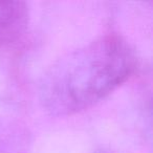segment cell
<instances>
[{"mask_svg": "<svg viewBox=\"0 0 153 153\" xmlns=\"http://www.w3.org/2000/svg\"><path fill=\"white\" fill-rule=\"evenodd\" d=\"M135 67V55L127 41L105 35L64 55L45 71L39 102L53 117L82 112L128 81Z\"/></svg>", "mask_w": 153, "mask_h": 153, "instance_id": "cell-1", "label": "cell"}, {"mask_svg": "<svg viewBox=\"0 0 153 153\" xmlns=\"http://www.w3.org/2000/svg\"><path fill=\"white\" fill-rule=\"evenodd\" d=\"M32 136L20 122L0 115V153H28Z\"/></svg>", "mask_w": 153, "mask_h": 153, "instance_id": "cell-3", "label": "cell"}, {"mask_svg": "<svg viewBox=\"0 0 153 153\" xmlns=\"http://www.w3.org/2000/svg\"><path fill=\"white\" fill-rule=\"evenodd\" d=\"M30 26V10L24 1H0V48L18 44Z\"/></svg>", "mask_w": 153, "mask_h": 153, "instance_id": "cell-2", "label": "cell"}]
</instances>
